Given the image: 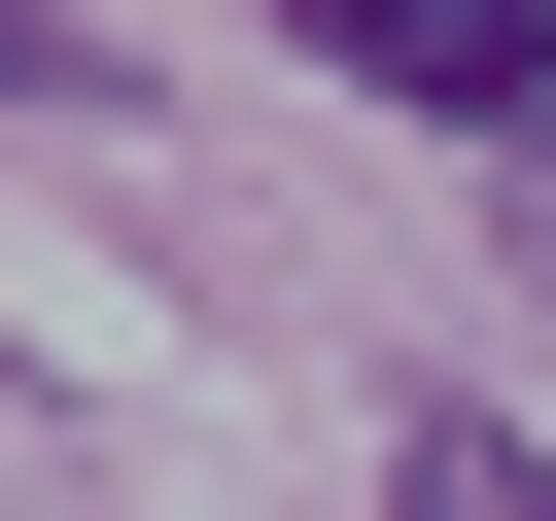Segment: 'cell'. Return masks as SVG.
I'll return each mask as SVG.
<instances>
[{"label": "cell", "mask_w": 556, "mask_h": 521, "mask_svg": "<svg viewBox=\"0 0 556 521\" xmlns=\"http://www.w3.org/2000/svg\"><path fill=\"white\" fill-rule=\"evenodd\" d=\"M313 69H382V104H452V139H521L556 104V0H278Z\"/></svg>", "instance_id": "1"}, {"label": "cell", "mask_w": 556, "mask_h": 521, "mask_svg": "<svg viewBox=\"0 0 556 521\" xmlns=\"http://www.w3.org/2000/svg\"><path fill=\"white\" fill-rule=\"evenodd\" d=\"M382 521H556V452H521V417H452V382H417V452H382Z\"/></svg>", "instance_id": "2"}, {"label": "cell", "mask_w": 556, "mask_h": 521, "mask_svg": "<svg viewBox=\"0 0 556 521\" xmlns=\"http://www.w3.org/2000/svg\"><path fill=\"white\" fill-rule=\"evenodd\" d=\"M0 69H35V104H70V69H104V35H70V0H0Z\"/></svg>", "instance_id": "3"}, {"label": "cell", "mask_w": 556, "mask_h": 521, "mask_svg": "<svg viewBox=\"0 0 556 521\" xmlns=\"http://www.w3.org/2000/svg\"><path fill=\"white\" fill-rule=\"evenodd\" d=\"M521 278H556V139H521Z\"/></svg>", "instance_id": "4"}]
</instances>
